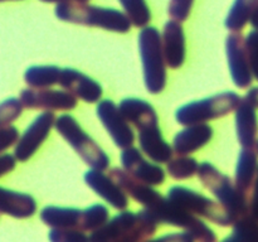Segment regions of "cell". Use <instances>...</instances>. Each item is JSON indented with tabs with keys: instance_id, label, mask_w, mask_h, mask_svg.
<instances>
[{
	"instance_id": "d6986e66",
	"label": "cell",
	"mask_w": 258,
	"mask_h": 242,
	"mask_svg": "<svg viewBox=\"0 0 258 242\" xmlns=\"http://www.w3.org/2000/svg\"><path fill=\"white\" fill-rule=\"evenodd\" d=\"M213 134V128L208 124L184 126L174 136L171 148L178 155H190L206 146L212 140Z\"/></svg>"
},
{
	"instance_id": "b9f144b4",
	"label": "cell",
	"mask_w": 258,
	"mask_h": 242,
	"mask_svg": "<svg viewBox=\"0 0 258 242\" xmlns=\"http://www.w3.org/2000/svg\"><path fill=\"white\" fill-rule=\"evenodd\" d=\"M256 151H257V154H258V139H257V144H256Z\"/></svg>"
},
{
	"instance_id": "f35d334b",
	"label": "cell",
	"mask_w": 258,
	"mask_h": 242,
	"mask_svg": "<svg viewBox=\"0 0 258 242\" xmlns=\"http://www.w3.org/2000/svg\"><path fill=\"white\" fill-rule=\"evenodd\" d=\"M249 24L252 25V28H253V29L258 30V7H257V9L254 10L253 14H252L251 19H249Z\"/></svg>"
},
{
	"instance_id": "5b68a950",
	"label": "cell",
	"mask_w": 258,
	"mask_h": 242,
	"mask_svg": "<svg viewBox=\"0 0 258 242\" xmlns=\"http://www.w3.org/2000/svg\"><path fill=\"white\" fill-rule=\"evenodd\" d=\"M144 209H146L158 223L183 228L191 234L196 242H218L216 232L201 219V217L189 213L163 194H160L149 208Z\"/></svg>"
},
{
	"instance_id": "30bf717a",
	"label": "cell",
	"mask_w": 258,
	"mask_h": 242,
	"mask_svg": "<svg viewBox=\"0 0 258 242\" xmlns=\"http://www.w3.org/2000/svg\"><path fill=\"white\" fill-rule=\"evenodd\" d=\"M54 123L55 115L52 111H44L35 116L15 143L13 154L15 159L22 163L29 160L49 136V133L54 128Z\"/></svg>"
},
{
	"instance_id": "ab89813d",
	"label": "cell",
	"mask_w": 258,
	"mask_h": 242,
	"mask_svg": "<svg viewBox=\"0 0 258 242\" xmlns=\"http://www.w3.org/2000/svg\"><path fill=\"white\" fill-rule=\"evenodd\" d=\"M221 242H241V241L238 239V237L234 236V234L232 233V234H229V236H227L226 238H224L223 241H221Z\"/></svg>"
},
{
	"instance_id": "ac0fdd59",
	"label": "cell",
	"mask_w": 258,
	"mask_h": 242,
	"mask_svg": "<svg viewBox=\"0 0 258 242\" xmlns=\"http://www.w3.org/2000/svg\"><path fill=\"white\" fill-rule=\"evenodd\" d=\"M139 148L141 153L156 164L168 163L173 158V148L164 139L159 124L145 126L139 130Z\"/></svg>"
},
{
	"instance_id": "9c48e42d",
	"label": "cell",
	"mask_w": 258,
	"mask_h": 242,
	"mask_svg": "<svg viewBox=\"0 0 258 242\" xmlns=\"http://www.w3.org/2000/svg\"><path fill=\"white\" fill-rule=\"evenodd\" d=\"M166 197L189 213L208 219L217 226L229 227L236 222V218L218 201H214L188 187L173 186L168 191Z\"/></svg>"
},
{
	"instance_id": "f546056e",
	"label": "cell",
	"mask_w": 258,
	"mask_h": 242,
	"mask_svg": "<svg viewBox=\"0 0 258 242\" xmlns=\"http://www.w3.org/2000/svg\"><path fill=\"white\" fill-rule=\"evenodd\" d=\"M49 242H90V237L83 231L75 228H50Z\"/></svg>"
},
{
	"instance_id": "ba28073f",
	"label": "cell",
	"mask_w": 258,
	"mask_h": 242,
	"mask_svg": "<svg viewBox=\"0 0 258 242\" xmlns=\"http://www.w3.org/2000/svg\"><path fill=\"white\" fill-rule=\"evenodd\" d=\"M197 175L204 188L216 197L217 201L236 218V221L248 214V202L239 193L231 176L222 173L209 161L199 164Z\"/></svg>"
},
{
	"instance_id": "4fadbf2b",
	"label": "cell",
	"mask_w": 258,
	"mask_h": 242,
	"mask_svg": "<svg viewBox=\"0 0 258 242\" xmlns=\"http://www.w3.org/2000/svg\"><path fill=\"white\" fill-rule=\"evenodd\" d=\"M120 161L123 170L143 183L155 187L161 186L165 182L166 173L163 166L146 159L139 148L130 146L122 149Z\"/></svg>"
},
{
	"instance_id": "4316f807",
	"label": "cell",
	"mask_w": 258,
	"mask_h": 242,
	"mask_svg": "<svg viewBox=\"0 0 258 242\" xmlns=\"http://www.w3.org/2000/svg\"><path fill=\"white\" fill-rule=\"evenodd\" d=\"M199 161L190 155H178L166 163V173L175 180H185L197 174Z\"/></svg>"
},
{
	"instance_id": "8d00e7d4",
	"label": "cell",
	"mask_w": 258,
	"mask_h": 242,
	"mask_svg": "<svg viewBox=\"0 0 258 242\" xmlns=\"http://www.w3.org/2000/svg\"><path fill=\"white\" fill-rule=\"evenodd\" d=\"M247 101L253 106L254 108H258V86H254V87H251L247 92V95L244 96Z\"/></svg>"
},
{
	"instance_id": "7c38bea8",
	"label": "cell",
	"mask_w": 258,
	"mask_h": 242,
	"mask_svg": "<svg viewBox=\"0 0 258 242\" xmlns=\"http://www.w3.org/2000/svg\"><path fill=\"white\" fill-rule=\"evenodd\" d=\"M23 107L29 110L71 111L77 106V98L64 90L24 88L19 95Z\"/></svg>"
},
{
	"instance_id": "7402d4cb",
	"label": "cell",
	"mask_w": 258,
	"mask_h": 242,
	"mask_svg": "<svg viewBox=\"0 0 258 242\" xmlns=\"http://www.w3.org/2000/svg\"><path fill=\"white\" fill-rule=\"evenodd\" d=\"M35 212L37 201L34 197L0 187V214H7L17 219H25L34 216Z\"/></svg>"
},
{
	"instance_id": "2e32d148",
	"label": "cell",
	"mask_w": 258,
	"mask_h": 242,
	"mask_svg": "<svg viewBox=\"0 0 258 242\" xmlns=\"http://www.w3.org/2000/svg\"><path fill=\"white\" fill-rule=\"evenodd\" d=\"M160 34L166 67L178 70L184 65L186 57V38L183 25L173 19L168 20Z\"/></svg>"
},
{
	"instance_id": "8fae6325",
	"label": "cell",
	"mask_w": 258,
	"mask_h": 242,
	"mask_svg": "<svg viewBox=\"0 0 258 242\" xmlns=\"http://www.w3.org/2000/svg\"><path fill=\"white\" fill-rule=\"evenodd\" d=\"M96 115L117 148L126 149L134 146L135 133L112 100L107 98L98 101Z\"/></svg>"
},
{
	"instance_id": "7a4b0ae2",
	"label": "cell",
	"mask_w": 258,
	"mask_h": 242,
	"mask_svg": "<svg viewBox=\"0 0 258 242\" xmlns=\"http://www.w3.org/2000/svg\"><path fill=\"white\" fill-rule=\"evenodd\" d=\"M54 14L62 22L101 28L108 32L125 34L131 29V23L125 13L115 8L98 7L87 3H66L55 5Z\"/></svg>"
},
{
	"instance_id": "836d02e7",
	"label": "cell",
	"mask_w": 258,
	"mask_h": 242,
	"mask_svg": "<svg viewBox=\"0 0 258 242\" xmlns=\"http://www.w3.org/2000/svg\"><path fill=\"white\" fill-rule=\"evenodd\" d=\"M144 242H196L191 234L188 232H173V233H166L156 238H149Z\"/></svg>"
},
{
	"instance_id": "44dd1931",
	"label": "cell",
	"mask_w": 258,
	"mask_h": 242,
	"mask_svg": "<svg viewBox=\"0 0 258 242\" xmlns=\"http://www.w3.org/2000/svg\"><path fill=\"white\" fill-rule=\"evenodd\" d=\"M258 169V154L256 149H244L239 151L234 170V184L239 193L248 202L251 199L252 189L256 180Z\"/></svg>"
},
{
	"instance_id": "d6a6232c",
	"label": "cell",
	"mask_w": 258,
	"mask_h": 242,
	"mask_svg": "<svg viewBox=\"0 0 258 242\" xmlns=\"http://www.w3.org/2000/svg\"><path fill=\"white\" fill-rule=\"evenodd\" d=\"M19 130L14 125H9L0 130V154L15 145L19 139Z\"/></svg>"
},
{
	"instance_id": "83f0119b",
	"label": "cell",
	"mask_w": 258,
	"mask_h": 242,
	"mask_svg": "<svg viewBox=\"0 0 258 242\" xmlns=\"http://www.w3.org/2000/svg\"><path fill=\"white\" fill-rule=\"evenodd\" d=\"M232 227V233L241 242H258V221L249 214L237 219Z\"/></svg>"
},
{
	"instance_id": "e575fe53",
	"label": "cell",
	"mask_w": 258,
	"mask_h": 242,
	"mask_svg": "<svg viewBox=\"0 0 258 242\" xmlns=\"http://www.w3.org/2000/svg\"><path fill=\"white\" fill-rule=\"evenodd\" d=\"M17 159L13 154L3 153L0 154V178L5 174L10 173L15 169V165H17Z\"/></svg>"
},
{
	"instance_id": "d590c367",
	"label": "cell",
	"mask_w": 258,
	"mask_h": 242,
	"mask_svg": "<svg viewBox=\"0 0 258 242\" xmlns=\"http://www.w3.org/2000/svg\"><path fill=\"white\" fill-rule=\"evenodd\" d=\"M248 214L253 217L256 221H258V169L256 180H254L253 189H252L251 199H249V207H248Z\"/></svg>"
},
{
	"instance_id": "ffe728a7",
	"label": "cell",
	"mask_w": 258,
	"mask_h": 242,
	"mask_svg": "<svg viewBox=\"0 0 258 242\" xmlns=\"http://www.w3.org/2000/svg\"><path fill=\"white\" fill-rule=\"evenodd\" d=\"M234 125L238 143L244 149H256L258 139V117L256 108L242 97L234 110Z\"/></svg>"
},
{
	"instance_id": "74e56055",
	"label": "cell",
	"mask_w": 258,
	"mask_h": 242,
	"mask_svg": "<svg viewBox=\"0 0 258 242\" xmlns=\"http://www.w3.org/2000/svg\"><path fill=\"white\" fill-rule=\"evenodd\" d=\"M43 3H53V4H66V3H87L90 0H40Z\"/></svg>"
},
{
	"instance_id": "4dcf8cb0",
	"label": "cell",
	"mask_w": 258,
	"mask_h": 242,
	"mask_svg": "<svg viewBox=\"0 0 258 242\" xmlns=\"http://www.w3.org/2000/svg\"><path fill=\"white\" fill-rule=\"evenodd\" d=\"M252 77L258 81V30L252 29L244 38Z\"/></svg>"
},
{
	"instance_id": "277c9868",
	"label": "cell",
	"mask_w": 258,
	"mask_h": 242,
	"mask_svg": "<svg viewBox=\"0 0 258 242\" xmlns=\"http://www.w3.org/2000/svg\"><path fill=\"white\" fill-rule=\"evenodd\" d=\"M39 217L40 221L50 228H75L93 232L110 219V211L102 203H95L85 209L45 206L40 211Z\"/></svg>"
},
{
	"instance_id": "3957f363",
	"label": "cell",
	"mask_w": 258,
	"mask_h": 242,
	"mask_svg": "<svg viewBox=\"0 0 258 242\" xmlns=\"http://www.w3.org/2000/svg\"><path fill=\"white\" fill-rule=\"evenodd\" d=\"M138 47L146 90L151 95H158L163 92L168 80L166 63L161 47V34L158 28L151 25L141 28L138 37Z\"/></svg>"
},
{
	"instance_id": "52a82bcc",
	"label": "cell",
	"mask_w": 258,
	"mask_h": 242,
	"mask_svg": "<svg viewBox=\"0 0 258 242\" xmlns=\"http://www.w3.org/2000/svg\"><path fill=\"white\" fill-rule=\"evenodd\" d=\"M241 100V96L233 91L216 93L180 106L175 111V120L179 125L183 126L207 124L208 121L224 117L233 112Z\"/></svg>"
},
{
	"instance_id": "d4e9b609",
	"label": "cell",
	"mask_w": 258,
	"mask_h": 242,
	"mask_svg": "<svg viewBox=\"0 0 258 242\" xmlns=\"http://www.w3.org/2000/svg\"><path fill=\"white\" fill-rule=\"evenodd\" d=\"M258 7V0H234L224 19V27L229 32H241L249 23Z\"/></svg>"
},
{
	"instance_id": "9a60e30c",
	"label": "cell",
	"mask_w": 258,
	"mask_h": 242,
	"mask_svg": "<svg viewBox=\"0 0 258 242\" xmlns=\"http://www.w3.org/2000/svg\"><path fill=\"white\" fill-rule=\"evenodd\" d=\"M58 85L76 98L88 103L98 102L103 95L102 86L97 81L72 67L62 68Z\"/></svg>"
},
{
	"instance_id": "cb8c5ba5",
	"label": "cell",
	"mask_w": 258,
	"mask_h": 242,
	"mask_svg": "<svg viewBox=\"0 0 258 242\" xmlns=\"http://www.w3.org/2000/svg\"><path fill=\"white\" fill-rule=\"evenodd\" d=\"M62 68L54 65L30 66L24 72V81L32 88H49L59 83Z\"/></svg>"
},
{
	"instance_id": "60d3db41",
	"label": "cell",
	"mask_w": 258,
	"mask_h": 242,
	"mask_svg": "<svg viewBox=\"0 0 258 242\" xmlns=\"http://www.w3.org/2000/svg\"><path fill=\"white\" fill-rule=\"evenodd\" d=\"M4 2H18V0H0V3H4Z\"/></svg>"
},
{
	"instance_id": "484cf974",
	"label": "cell",
	"mask_w": 258,
	"mask_h": 242,
	"mask_svg": "<svg viewBox=\"0 0 258 242\" xmlns=\"http://www.w3.org/2000/svg\"><path fill=\"white\" fill-rule=\"evenodd\" d=\"M131 25L144 28L151 20V12L146 0H118Z\"/></svg>"
},
{
	"instance_id": "603a6c76",
	"label": "cell",
	"mask_w": 258,
	"mask_h": 242,
	"mask_svg": "<svg viewBox=\"0 0 258 242\" xmlns=\"http://www.w3.org/2000/svg\"><path fill=\"white\" fill-rule=\"evenodd\" d=\"M118 110L127 120L133 124L138 130L145 126L159 124V117L154 106L148 101L138 97L122 98L118 103Z\"/></svg>"
},
{
	"instance_id": "8992f818",
	"label": "cell",
	"mask_w": 258,
	"mask_h": 242,
	"mask_svg": "<svg viewBox=\"0 0 258 242\" xmlns=\"http://www.w3.org/2000/svg\"><path fill=\"white\" fill-rule=\"evenodd\" d=\"M54 129L91 169L103 171L108 169L110 158L106 151L81 128L71 113H62L55 117Z\"/></svg>"
},
{
	"instance_id": "6da1fadb",
	"label": "cell",
	"mask_w": 258,
	"mask_h": 242,
	"mask_svg": "<svg viewBox=\"0 0 258 242\" xmlns=\"http://www.w3.org/2000/svg\"><path fill=\"white\" fill-rule=\"evenodd\" d=\"M158 224L146 209H123L88 237L90 242H144L155 234Z\"/></svg>"
},
{
	"instance_id": "5bb4252c",
	"label": "cell",
	"mask_w": 258,
	"mask_h": 242,
	"mask_svg": "<svg viewBox=\"0 0 258 242\" xmlns=\"http://www.w3.org/2000/svg\"><path fill=\"white\" fill-rule=\"evenodd\" d=\"M226 55L229 73L234 86L239 90L248 88L252 85L251 67L247 55L246 42L241 32H232L226 39Z\"/></svg>"
},
{
	"instance_id": "f1b7e54d",
	"label": "cell",
	"mask_w": 258,
	"mask_h": 242,
	"mask_svg": "<svg viewBox=\"0 0 258 242\" xmlns=\"http://www.w3.org/2000/svg\"><path fill=\"white\" fill-rule=\"evenodd\" d=\"M23 105L18 97H9L0 102V130L12 125L23 112Z\"/></svg>"
},
{
	"instance_id": "e0dca14e",
	"label": "cell",
	"mask_w": 258,
	"mask_h": 242,
	"mask_svg": "<svg viewBox=\"0 0 258 242\" xmlns=\"http://www.w3.org/2000/svg\"><path fill=\"white\" fill-rule=\"evenodd\" d=\"M83 179L85 183L112 208L123 211L128 207V197L108 174L103 173V170L90 169L85 173Z\"/></svg>"
},
{
	"instance_id": "1f68e13d",
	"label": "cell",
	"mask_w": 258,
	"mask_h": 242,
	"mask_svg": "<svg viewBox=\"0 0 258 242\" xmlns=\"http://www.w3.org/2000/svg\"><path fill=\"white\" fill-rule=\"evenodd\" d=\"M196 0H169L168 14L175 22L183 23L189 18Z\"/></svg>"
}]
</instances>
